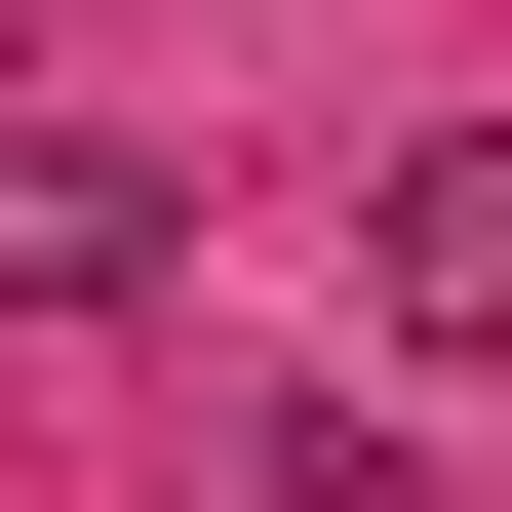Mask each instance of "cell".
<instances>
[{
	"instance_id": "6da1fadb",
	"label": "cell",
	"mask_w": 512,
	"mask_h": 512,
	"mask_svg": "<svg viewBox=\"0 0 512 512\" xmlns=\"http://www.w3.org/2000/svg\"><path fill=\"white\" fill-rule=\"evenodd\" d=\"M158 237H197V197L119 119H0V316H158Z\"/></svg>"
},
{
	"instance_id": "7a4b0ae2",
	"label": "cell",
	"mask_w": 512,
	"mask_h": 512,
	"mask_svg": "<svg viewBox=\"0 0 512 512\" xmlns=\"http://www.w3.org/2000/svg\"><path fill=\"white\" fill-rule=\"evenodd\" d=\"M355 276H394V355H473V394H512V119L394 158V197H355Z\"/></svg>"
}]
</instances>
